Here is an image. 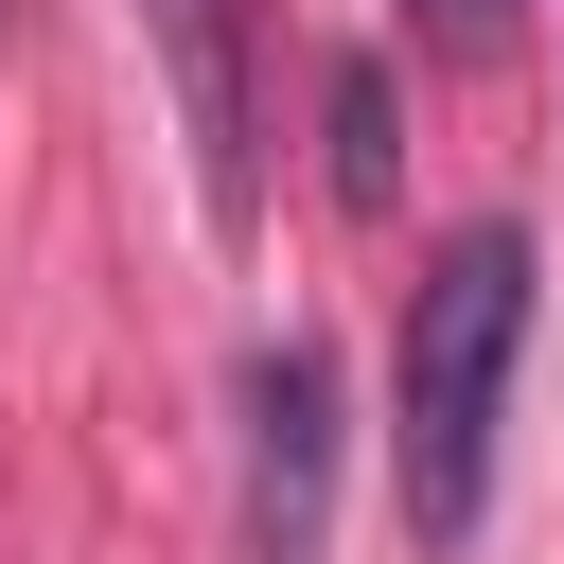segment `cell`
Masks as SVG:
<instances>
[{
	"mask_svg": "<svg viewBox=\"0 0 564 564\" xmlns=\"http://www.w3.org/2000/svg\"><path fill=\"white\" fill-rule=\"evenodd\" d=\"M0 18H18V0H0Z\"/></svg>",
	"mask_w": 564,
	"mask_h": 564,
	"instance_id": "cell-6",
	"label": "cell"
},
{
	"mask_svg": "<svg viewBox=\"0 0 564 564\" xmlns=\"http://www.w3.org/2000/svg\"><path fill=\"white\" fill-rule=\"evenodd\" d=\"M511 352H529V229L476 212V229L423 247V282H405V352H388V476H405V529H423V546H458L476 494H494Z\"/></svg>",
	"mask_w": 564,
	"mask_h": 564,
	"instance_id": "cell-1",
	"label": "cell"
},
{
	"mask_svg": "<svg viewBox=\"0 0 564 564\" xmlns=\"http://www.w3.org/2000/svg\"><path fill=\"white\" fill-rule=\"evenodd\" d=\"M441 35H494V0H441Z\"/></svg>",
	"mask_w": 564,
	"mask_h": 564,
	"instance_id": "cell-5",
	"label": "cell"
},
{
	"mask_svg": "<svg viewBox=\"0 0 564 564\" xmlns=\"http://www.w3.org/2000/svg\"><path fill=\"white\" fill-rule=\"evenodd\" d=\"M141 35H159V70H176V123H194V176H212V212L247 229V212H264V106H247V0H141Z\"/></svg>",
	"mask_w": 564,
	"mask_h": 564,
	"instance_id": "cell-3",
	"label": "cell"
},
{
	"mask_svg": "<svg viewBox=\"0 0 564 564\" xmlns=\"http://www.w3.org/2000/svg\"><path fill=\"white\" fill-rule=\"evenodd\" d=\"M317 494H335V352L264 335L247 352V564H317Z\"/></svg>",
	"mask_w": 564,
	"mask_h": 564,
	"instance_id": "cell-2",
	"label": "cell"
},
{
	"mask_svg": "<svg viewBox=\"0 0 564 564\" xmlns=\"http://www.w3.org/2000/svg\"><path fill=\"white\" fill-rule=\"evenodd\" d=\"M335 194L388 212V70H335Z\"/></svg>",
	"mask_w": 564,
	"mask_h": 564,
	"instance_id": "cell-4",
	"label": "cell"
}]
</instances>
